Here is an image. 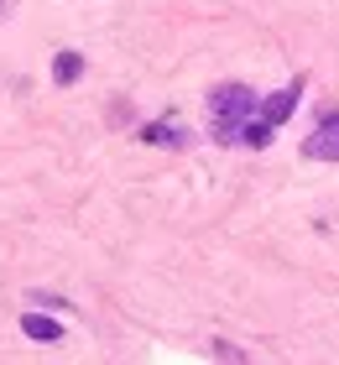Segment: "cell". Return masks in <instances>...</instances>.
Returning <instances> with one entry per match:
<instances>
[{
	"label": "cell",
	"instance_id": "cell-1",
	"mask_svg": "<svg viewBox=\"0 0 339 365\" xmlns=\"http://www.w3.org/2000/svg\"><path fill=\"white\" fill-rule=\"evenodd\" d=\"M251 110V89H241V84H230V89H219L214 94V115H219V125H235V120H241V115Z\"/></svg>",
	"mask_w": 339,
	"mask_h": 365
},
{
	"label": "cell",
	"instance_id": "cell-2",
	"mask_svg": "<svg viewBox=\"0 0 339 365\" xmlns=\"http://www.w3.org/2000/svg\"><path fill=\"white\" fill-rule=\"evenodd\" d=\"M308 157H339V115H329L318 125V136L308 141Z\"/></svg>",
	"mask_w": 339,
	"mask_h": 365
},
{
	"label": "cell",
	"instance_id": "cell-3",
	"mask_svg": "<svg viewBox=\"0 0 339 365\" xmlns=\"http://www.w3.org/2000/svg\"><path fill=\"white\" fill-rule=\"evenodd\" d=\"M293 110H298V89H282V94H271V99H266V120H271V125H282Z\"/></svg>",
	"mask_w": 339,
	"mask_h": 365
},
{
	"label": "cell",
	"instance_id": "cell-4",
	"mask_svg": "<svg viewBox=\"0 0 339 365\" xmlns=\"http://www.w3.org/2000/svg\"><path fill=\"white\" fill-rule=\"evenodd\" d=\"M21 329H26V339H58V334H63L58 319H47V313H26Z\"/></svg>",
	"mask_w": 339,
	"mask_h": 365
},
{
	"label": "cell",
	"instance_id": "cell-5",
	"mask_svg": "<svg viewBox=\"0 0 339 365\" xmlns=\"http://www.w3.org/2000/svg\"><path fill=\"white\" fill-rule=\"evenodd\" d=\"M53 73H58V78H63V84H74V78H79V73H84V58H79V53H63V58H58V63H53Z\"/></svg>",
	"mask_w": 339,
	"mask_h": 365
},
{
	"label": "cell",
	"instance_id": "cell-6",
	"mask_svg": "<svg viewBox=\"0 0 339 365\" xmlns=\"http://www.w3.org/2000/svg\"><path fill=\"white\" fill-rule=\"evenodd\" d=\"M271 141V120H256V125H246V146H266Z\"/></svg>",
	"mask_w": 339,
	"mask_h": 365
}]
</instances>
